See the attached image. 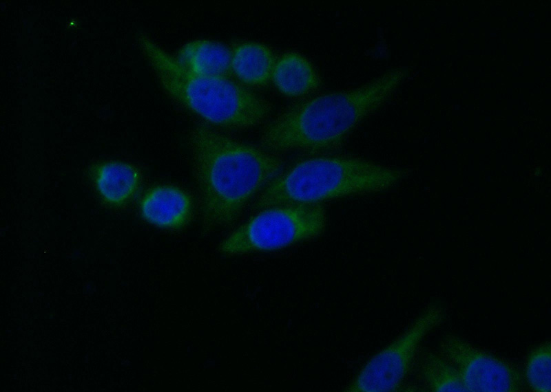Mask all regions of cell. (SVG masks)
<instances>
[{
    "label": "cell",
    "mask_w": 551,
    "mask_h": 392,
    "mask_svg": "<svg viewBox=\"0 0 551 392\" xmlns=\"http://www.w3.org/2000/svg\"><path fill=\"white\" fill-rule=\"evenodd\" d=\"M271 79L284 96H306L320 85V78L311 63L299 53L289 52L276 60Z\"/></svg>",
    "instance_id": "cell-9"
},
{
    "label": "cell",
    "mask_w": 551,
    "mask_h": 392,
    "mask_svg": "<svg viewBox=\"0 0 551 392\" xmlns=\"http://www.w3.org/2000/svg\"><path fill=\"white\" fill-rule=\"evenodd\" d=\"M445 316L441 307L428 306L397 338L368 360L344 391H399L413 367L422 341L442 323Z\"/></svg>",
    "instance_id": "cell-6"
},
{
    "label": "cell",
    "mask_w": 551,
    "mask_h": 392,
    "mask_svg": "<svg viewBox=\"0 0 551 392\" xmlns=\"http://www.w3.org/2000/svg\"><path fill=\"white\" fill-rule=\"evenodd\" d=\"M193 208L190 195L173 185H158L143 197L140 209L143 217L158 227L176 230L189 221Z\"/></svg>",
    "instance_id": "cell-8"
},
{
    "label": "cell",
    "mask_w": 551,
    "mask_h": 392,
    "mask_svg": "<svg viewBox=\"0 0 551 392\" xmlns=\"http://www.w3.org/2000/svg\"><path fill=\"white\" fill-rule=\"evenodd\" d=\"M176 58L183 67L198 74L226 77L231 70V50L214 41L188 42L179 50Z\"/></svg>",
    "instance_id": "cell-10"
},
{
    "label": "cell",
    "mask_w": 551,
    "mask_h": 392,
    "mask_svg": "<svg viewBox=\"0 0 551 392\" xmlns=\"http://www.w3.org/2000/svg\"><path fill=\"white\" fill-rule=\"evenodd\" d=\"M189 145L205 230L235 222L249 200L283 166L273 153L205 125L191 131Z\"/></svg>",
    "instance_id": "cell-1"
},
{
    "label": "cell",
    "mask_w": 551,
    "mask_h": 392,
    "mask_svg": "<svg viewBox=\"0 0 551 392\" xmlns=\"http://www.w3.org/2000/svg\"><path fill=\"white\" fill-rule=\"evenodd\" d=\"M139 43L165 92L206 122L242 129L262 122L271 111L264 98L227 77L193 73L145 36Z\"/></svg>",
    "instance_id": "cell-4"
},
{
    "label": "cell",
    "mask_w": 551,
    "mask_h": 392,
    "mask_svg": "<svg viewBox=\"0 0 551 392\" xmlns=\"http://www.w3.org/2000/svg\"><path fill=\"white\" fill-rule=\"evenodd\" d=\"M141 181L138 169L121 162L103 163L94 172L98 192L106 203L112 206H121L130 200L138 190Z\"/></svg>",
    "instance_id": "cell-11"
},
{
    "label": "cell",
    "mask_w": 551,
    "mask_h": 392,
    "mask_svg": "<svg viewBox=\"0 0 551 392\" xmlns=\"http://www.w3.org/2000/svg\"><path fill=\"white\" fill-rule=\"evenodd\" d=\"M526 384L535 392L551 390V345L545 342L532 349L527 356L523 373Z\"/></svg>",
    "instance_id": "cell-14"
},
{
    "label": "cell",
    "mask_w": 551,
    "mask_h": 392,
    "mask_svg": "<svg viewBox=\"0 0 551 392\" xmlns=\"http://www.w3.org/2000/svg\"><path fill=\"white\" fill-rule=\"evenodd\" d=\"M408 175L360 157L321 155L300 160L270 182L253 207L312 204L389 189Z\"/></svg>",
    "instance_id": "cell-3"
},
{
    "label": "cell",
    "mask_w": 551,
    "mask_h": 392,
    "mask_svg": "<svg viewBox=\"0 0 551 392\" xmlns=\"http://www.w3.org/2000/svg\"><path fill=\"white\" fill-rule=\"evenodd\" d=\"M439 352L458 371L466 391L518 392L526 389L523 376L515 366L459 336L443 335Z\"/></svg>",
    "instance_id": "cell-7"
},
{
    "label": "cell",
    "mask_w": 551,
    "mask_h": 392,
    "mask_svg": "<svg viewBox=\"0 0 551 392\" xmlns=\"http://www.w3.org/2000/svg\"><path fill=\"white\" fill-rule=\"evenodd\" d=\"M276 60L267 45L254 41L242 42L231 50V71L245 84L263 86L271 79Z\"/></svg>",
    "instance_id": "cell-12"
},
{
    "label": "cell",
    "mask_w": 551,
    "mask_h": 392,
    "mask_svg": "<svg viewBox=\"0 0 551 392\" xmlns=\"http://www.w3.org/2000/svg\"><path fill=\"white\" fill-rule=\"evenodd\" d=\"M326 215L321 204H286L262 209L219 245L225 256L283 249L322 235Z\"/></svg>",
    "instance_id": "cell-5"
},
{
    "label": "cell",
    "mask_w": 551,
    "mask_h": 392,
    "mask_svg": "<svg viewBox=\"0 0 551 392\" xmlns=\"http://www.w3.org/2000/svg\"><path fill=\"white\" fill-rule=\"evenodd\" d=\"M416 367L420 380L429 391H466L458 371L441 354L426 351Z\"/></svg>",
    "instance_id": "cell-13"
},
{
    "label": "cell",
    "mask_w": 551,
    "mask_h": 392,
    "mask_svg": "<svg viewBox=\"0 0 551 392\" xmlns=\"http://www.w3.org/2000/svg\"><path fill=\"white\" fill-rule=\"evenodd\" d=\"M408 70H390L355 89L330 92L291 105L265 128L260 142L269 152L312 155L338 149L349 134L391 96Z\"/></svg>",
    "instance_id": "cell-2"
}]
</instances>
